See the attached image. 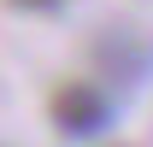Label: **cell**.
<instances>
[{
  "label": "cell",
  "mask_w": 153,
  "mask_h": 147,
  "mask_svg": "<svg viewBox=\"0 0 153 147\" xmlns=\"http://www.w3.org/2000/svg\"><path fill=\"white\" fill-rule=\"evenodd\" d=\"M47 112H53V124L65 129V135H76V141H88V135H100V129L112 124V100H106L94 82H59L53 100H47Z\"/></svg>",
  "instance_id": "6da1fadb"
},
{
  "label": "cell",
  "mask_w": 153,
  "mask_h": 147,
  "mask_svg": "<svg viewBox=\"0 0 153 147\" xmlns=\"http://www.w3.org/2000/svg\"><path fill=\"white\" fill-rule=\"evenodd\" d=\"M12 6H30V12H47V6H59V0H12Z\"/></svg>",
  "instance_id": "7a4b0ae2"
}]
</instances>
